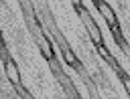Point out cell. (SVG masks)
Instances as JSON below:
<instances>
[{
  "instance_id": "cell-4",
  "label": "cell",
  "mask_w": 130,
  "mask_h": 99,
  "mask_svg": "<svg viewBox=\"0 0 130 99\" xmlns=\"http://www.w3.org/2000/svg\"><path fill=\"white\" fill-rule=\"evenodd\" d=\"M4 71H6L8 81H10L14 87H20V85H22V81H20V73H18V67H16V63H14L10 57H4Z\"/></svg>"
},
{
  "instance_id": "cell-6",
  "label": "cell",
  "mask_w": 130,
  "mask_h": 99,
  "mask_svg": "<svg viewBox=\"0 0 130 99\" xmlns=\"http://www.w3.org/2000/svg\"><path fill=\"white\" fill-rule=\"evenodd\" d=\"M116 71L120 73V77H122V83H124V89H126V91H128V95H130V77H128V75H126V73H124L120 67H118Z\"/></svg>"
},
{
  "instance_id": "cell-3",
  "label": "cell",
  "mask_w": 130,
  "mask_h": 99,
  "mask_svg": "<svg viewBox=\"0 0 130 99\" xmlns=\"http://www.w3.org/2000/svg\"><path fill=\"white\" fill-rule=\"evenodd\" d=\"M57 40H59V46H61V53H63V59H65V63L69 65V67H73V69H77V71H81L83 67H81V63L77 61V57L73 55V51L67 46V42H65V38L57 32Z\"/></svg>"
},
{
  "instance_id": "cell-1",
  "label": "cell",
  "mask_w": 130,
  "mask_h": 99,
  "mask_svg": "<svg viewBox=\"0 0 130 99\" xmlns=\"http://www.w3.org/2000/svg\"><path fill=\"white\" fill-rule=\"evenodd\" d=\"M73 8L77 10V14H79L81 22L85 24V28H87V32H89V36H91L93 44H95V46L104 44V38H102V30H100V28H98V24L93 22V18H91V14L87 12V8H85L81 2H73Z\"/></svg>"
},
{
  "instance_id": "cell-7",
  "label": "cell",
  "mask_w": 130,
  "mask_h": 99,
  "mask_svg": "<svg viewBox=\"0 0 130 99\" xmlns=\"http://www.w3.org/2000/svg\"><path fill=\"white\" fill-rule=\"evenodd\" d=\"M0 36H2V32H0Z\"/></svg>"
},
{
  "instance_id": "cell-5",
  "label": "cell",
  "mask_w": 130,
  "mask_h": 99,
  "mask_svg": "<svg viewBox=\"0 0 130 99\" xmlns=\"http://www.w3.org/2000/svg\"><path fill=\"white\" fill-rule=\"evenodd\" d=\"M37 42H39V46H41L45 59L53 63V59H55V57H53V46H51V42L47 40V34H45L43 30H37Z\"/></svg>"
},
{
  "instance_id": "cell-2",
  "label": "cell",
  "mask_w": 130,
  "mask_h": 99,
  "mask_svg": "<svg viewBox=\"0 0 130 99\" xmlns=\"http://www.w3.org/2000/svg\"><path fill=\"white\" fill-rule=\"evenodd\" d=\"M93 4L98 6L100 14H102V16H104V20L108 22L110 30L114 32V36H116V42L124 44V38H122V30H120V26H118V18H116V12L112 10V6H110L106 0H98V2H93Z\"/></svg>"
}]
</instances>
